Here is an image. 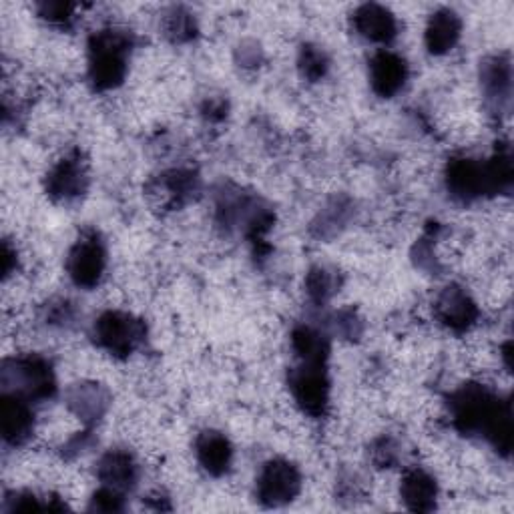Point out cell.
<instances>
[{
	"label": "cell",
	"mask_w": 514,
	"mask_h": 514,
	"mask_svg": "<svg viewBox=\"0 0 514 514\" xmlns=\"http://www.w3.org/2000/svg\"><path fill=\"white\" fill-rule=\"evenodd\" d=\"M99 476L111 488L125 490L135 484L137 466L129 454L115 450V452H109L103 456V460L99 464Z\"/></svg>",
	"instance_id": "2e32d148"
},
{
	"label": "cell",
	"mask_w": 514,
	"mask_h": 514,
	"mask_svg": "<svg viewBox=\"0 0 514 514\" xmlns=\"http://www.w3.org/2000/svg\"><path fill=\"white\" fill-rule=\"evenodd\" d=\"M408 67L404 59L390 51H380L370 61V81L372 89L380 97H394L406 83Z\"/></svg>",
	"instance_id": "ba28073f"
},
{
	"label": "cell",
	"mask_w": 514,
	"mask_h": 514,
	"mask_svg": "<svg viewBox=\"0 0 514 514\" xmlns=\"http://www.w3.org/2000/svg\"><path fill=\"white\" fill-rule=\"evenodd\" d=\"M402 498L412 510H432L436 502V482L424 470H410L402 480Z\"/></svg>",
	"instance_id": "9a60e30c"
},
{
	"label": "cell",
	"mask_w": 514,
	"mask_h": 514,
	"mask_svg": "<svg viewBox=\"0 0 514 514\" xmlns=\"http://www.w3.org/2000/svg\"><path fill=\"white\" fill-rule=\"evenodd\" d=\"M39 13L45 21L53 25H69L73 21L75 5L69 3H43L39 5Z\"/></svg>",
	"instance_id": "44dd1931"
},
{
	"label": "cell",
	"mask_w": 514,
	"mask_h": 514,
	"mask_svg": "<svg viewBox=\"0 0 514 514\" xmlns=\"http://www.w3.org/2000/svg\"><path fill=\"white\" fill-rule=\"evenodd\" d=\"M294 348L296 352L302 356L304 362H312V364H322L328 358V342L322 334H318L316 330L302 326L294 332L292 336Z\"/></svg>",
	"instance_id": "e0dca14e"
},
{
	"label": "cell",
	"mask_w": 514,
	"mask_h": 514,
	"mask_svg": "<svg viewBox=\"0 0 514 514\" xmlns=\"http://www.w3.org/2000/svg\"><path fill=\"white\" fill-rule=\"evenodd\" d=\"M97 342L115 356H129L143 338V324L121 312H107L95 324Z\"/></svg>",
	"instance_id": "5b68a950"
},
{
	"label": "cell",
	"mask_w": 514,
	"mask_h": 514,
	"mask_svg": "<svg viewBox=\"0 0 514 514\" xmlns=\"http://www.w3.org/2000/svg\"><path fill=\"white\" fill-rule=\"evenodd\" d=\"M71 404L75 406V410L81 416H99L105 408V398L101 396L99 388H87V386H79L73 390L71 394Z\"/></svg>",
	"instance_id": "d6986e66"
},
{
	"label": "cell",
	"mask_w": 514,
	"mask_h": 514,
	"mask_svg": "<svg viewBox=\"0 0 514 514\" xmlns=\"http://www.w3.org/2000/svg\"><path fill=\"white\" fill-rule=\"evenodd\" d=\"M121 508H123V498L119 490L111 486L99 490L91 500V510H97V512H117Z\"/></svg>",
	"instance_id": "603a6c76"
},
{
	"label": "cell",
	"mask_w": 514,
	"mask_h": 514,
	"mask_svg": "<svg viewBox=\"0 0 514 514\" xmlns=\"http://www.w3.org/2000/svg\"><path fill=\"white\" fill-rule=\"evenodd\" d=\"M231 446L219 432H203L197 438V458L209 474H223L231 464Z\"/></svg>",
	"instance_id": "5bb4252c"
},
{
	"label": "cell",
	"mask_w": 514,
	"mask_h": 514,
	"mask_svg": "<svg viewBox=\"0 0 514 514\" xmlns=\"http://www.w3.org/2000/svg\"><path fill=\"white\" fill-rule=\"evenodd\" d=\"M356 31L374 43H390L396 37L394 15L380 5H364L354 15Z\"/></svg>",
	"instance_id": "8fae6325"
},
{
	"label": "cell",
	"mask_w": 514,
	"mask_h": 514,
	"mask_svg": "<svg viewBox=\"0 0 514 514\" xmlns=\"http://www.w3.org/2000/svg\"><path fill=\"white\" fill-rule=\"evenodd\" d=\"M446 181H448V189L452 191V195H456L460 199H472V197L480 195L482 191H488L484 165H478L472 159L450 161Z\"/></svg>",
	"instance_id": "30bf717a"
},
{
	"label": "cell",
	"mask_w": 514,
	"mask_h": 514,
	"mask_svg": "<svg viewBox=\"0 0 514 514\" xmlns=\"http://www.w3.org/2000/svg\"><path fill=\"white\" fill-rule=\"evenodd\" d=\"M482 83L492 97H504L510 85V69L500 59L488 63L482 73Z\"/></svg>",
	"instance_id": "ac0fdd59"
},
{
	"label": "cell",
	"mask_w": 514,
	"mask_h": 514,
	"mask_svg": "<svg viewBox=\"0 0 514 514\" xmlns=\"http://www.w3.org/2000/svg\"><path fill=\"white\" fill-rule=\"evenodd\" d=\"M290 388L296 402L304 412L312 416H322L328 408L330 382L322 364L304 362L302 368L294 370L290 376Z\"/></svg>",
	"instance_id": "277c9868"
},
{
	"label": "cell",
	"mask_w": 514,
	"mask_h": 514,
	"mask_svg": "<svg viewBox=\"0 0 514 514\" xmlns=\"http://www.w3.org/2000/svg\"><path fill=\"white\" fill-rule=\"evenodd\" d=\"M49 195L55 199H73L85 189V169L79 157L63 159L47 179Z\"/></svg>",
	"instance_id": "7c38bea8"
},
{
	"label": "cell",
	"mask_w": 514,
	"mask_h": 514,
	"mask_svg": "<svg viewBox=\"0 0 514 514\" xmlns=\"http://www.w3.org/2000/svg\"><path fill=\"white\" fill-rule=\"evenodd\" d=\"M300 472L288 460L268 462L257 478V498L268 506H282L300 492Z\"/></svg>",
	"instance_id": "3957f363"
},
{
	"label": "cell",
	"mask_w": 514,
	"mask_h": 514,
	"mask_svg": "<svg viewBox=\"0 0 514 514\" xmlns=\"http://www.w3.org/2000/svg\"><path fill=\"white\" fill-rule=\"evenodd\" d=\"M300 67H302V73L304 77L312 79V81H318L326 75L328 71V59L326 55L318 49V47H304L302 51V57H300Z\"/></svg>",
	"instance_id": "ffe728a7"
},
{
	"label": "cell",
	"mask_w": 514,
	"mask_h": 514,
	"mask_svg": "<svg viewBox=\"0 0 514 514\" xmlns=\"http://www.w3.org/2000/svg\"><path fill=\"white\" fill-rule=\"evenodd\" d=\"M460 19L452 11H438L426 27V47L432 55L448 53L460 37Z\"/></svg>",
	"instance_id": "4fadbf2b"
},
{
	"label": "cell",
	"mask_w": 514,
	"mask_h": 514,
	"mask_svg": "<svg viewBox=\"0 0 514 514\" xmlns=\"http://www.w3.org/2000/svg\"><path fill=\"white\" fill-rule=\"evenodd\" d=\"M3 384L15 388L13 394L25 400H45L55 392V376L51 364L39 356L17 358L5 364Z\"/></svg>",
	"instance_id": "7a4b0ae2"
},
{
	"label": "cell",
	"mask_w": 514,
	"mask_h": 514,
	"mask_svg": "<svg viewBox=\"0 0 514 514\" xmlns=\"http://www.w3.org/2000/svg\"><path fill=\"white\" fill-rule=\"evenodd\" d=\"M436 314H438V320L450 330L464 332L474 324L478 312L474 302L460 288H448L438 298Z\"/></svg>",
	"instance_id": "9c48e42d"
},
{
	"label": "cell",
	"mask_w": 514,
	"mask_h": 514,
	"mask_svg": "<svg viewBox=\"0 0 514 514\" xmlns=\"http://www.w3.org/2000/svg\"><path fill=\"white\" fill-rule=\"evenodd\" d=\"M105 247L97 235L83 237L69 253L67 270L81 288H95L105 272Z\"/></svg>",
	"instance_id": "8992f818"
},
{
	"label": "cell",
	"mask_w": 514,
	"mask_h": 514,
	"mask_svg": "<svg viewBox=\"0 0 514 514\" xmlns=\"http://www.w3.org/2000/svg\"><path fill=\"white\" fill-rule=\"evenodd\" d=\"M0 422H3V436L9 444H25L35 428L33 412L25 398L17 394H5L0 402Z\"/></svg>",
	"instance_id": "52a82bcc"
},
{
	"label": "cell",
	"mask_w": 514,
	"mask_h": 514,
	"mask_svg": "<svg viewBox=\"0 0 514 514\" xmlns=\"http://www.w3.org/2000/svg\"><path fill=\"white\" fill-rule=\"evenodd\" d=\"M193 33H195V25L187 13L177 11L167 19V35H171L175 41L191 39Z\"/></svg>",
	"instance_id": "7402d4cb"
},
{
	"label": "cell",
	"mask_w": 514,
	"mask_h": 514,
	"mask_svg": "<svg viewBox=\"0 0 514 514\" xmlns=\"http://www.w3.org/2000/svg\"><path fill=\"white\" fill-rule=\"evenodd\" d=\"M131 41L121 31H101L89 45V75L97 89L117 87L127 73Z\"/></svg>",
	"instance_id": "6da1fadb"
},
{
	"label": "cell",
	"mask_w": 514,
	"mask_h": 514,
	"mask_svg": "<svg viewBox=\"0 0 514 514\" xmlns=\"http://www.w3.org/2000/svg\"><path fill=\"white\" fill-rule=\"evenodd\" d=\"M308 292L316 302H324L332 294V278L324 270H314L308 278Z\"/></svg>",
	"instance_id": "cb8c5ba5"
}]
</instances>
